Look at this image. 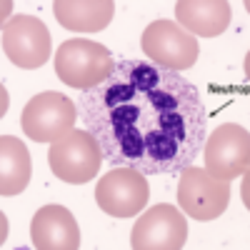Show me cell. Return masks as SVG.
Listing matches in <instances>:
<instances>
[{
	"label": "cell",
	"mask_w": 250,
	"mask_h": 250,
	"mask_svg": "<svg viewBox=\"0 0 250 250\" xmlns=\"http://www.w3.org/2000/svg\"><path fill=\"white\" fill-rule=\"evenodd\" d=\"M78 115L113 168L173 175L205 148L200 90L175 70L123 58L105 83L80 93Z\"/></svg>",
	"instance_id": "1"
},
{
	"label": "cell",
	"mask_w": 250,
	"mask_h": 250,
	"mask_svg": "<svg viewBox=\"0 0 250 250\" xmlns=\"http://www.w3.org/2000/svg\"><path fill=\"white\" fill-rule=\"evenodd\" d=\"M115 68L113 53L88 38H70L55 50V75L75 90H93Z\"/></svg>",
	"instance_id": "2"
},
{
	"label": "cell",
	"mask_w": 250,
	"mask_h": 250,
	"mask_svg": "<svg viewBox=\"0 0 250 250\" xmlns=\"http://www.w3.org/2000/svg\"><path fill=\"white\" fill-rule=\"evenodd\" d=\"M75 118H78L75 103L62 93L48 90L28 100V105L23 108L20 125H23V133L30 140L53 145L73 133Z\"/></svg>",
	"instance_id": "3"
},
{
	"label": "cell",
	"mask_w": 250,
	"mask_h": 250,
	"mask_svg": "<svg viewBox=\"0 0 250 250\" xmlns=\"http://www.w3.org/2000/svg\"><path fill=\"white\" fill-rule=\"evenodd\" d=\"M143 53L150 58V62L168 70H188L195 65L200 55L198 38L190 35L185 28H180L173 20H155L143 30L140 38Z\"/></svg>",
	"instance_id": "4"
},
{
	"label": "cell",
	"mask_w": 250,
	"mask_h": 250,
	"mask_svg": "<svg viewBox=\"0 0 250 250\" xmlns=\"http://www.w3.org/2000/svg\"><path fill=\"white\" fill-rule=\"evenodd\" d=\"M103 160H105V155H103L98 140L88 130H73L62 140L53 143L48 150V163L55 178L73 185L93 180Z\"/></svg>",
	"instance_id": "5"
},
{
	"label": "cell",
	"mask_w": 250,
	"mask_h": 250,
	"mask_svg": "<svg viewBox=\"0 0 250 250\" xmlns=\"http://www.w3.org/2000/svg\"><path fill=\"white\" fill-rule=\"evenodd\" d=\"M205 170L230 183L250 170V133L238 123H223L210 133L203 148Z\"/></svg>",
	"instance_id": "6"
},
{
	"label": "cell",
	"mask_w": 250,
	"mask_h": 250,
	"mask_svg": "<svg viewBox=\"0 0 250 250\" xmlns=\"http://www.w3.org/2000/svg\"><path fill=\"white\" fill-rule=\"evenodd\" d=\"M53 50L50 30L35 15H15L3 25V53L13 65L35 70L45 65Z\"/></svg>",
	"instance_id": "7"
},
{
	"label": "cell",
	"mask_w": 250,
	"mask_h": 250,
	"mask_svg": "<svg viewBox=\"0 0 250 250\" xmlns=\"http://www.w3.org/2000/svg\"><path fill=\"white\" fill-rule=\"evenodd\" d=\"M230 203V185L213 178L208 170L188 168L180 173L178 183V205L193 220H215L225 213Z\"/></svg>",
	"instance_id": "8"
},
{
	"label": "cell",
	"mask_w": 250,
	"mask_h": 250,
	"mask_svg": "<svg viewBox=\"0 0 250 250\" xmlns=\"http://www.w3.org/2000/svg\"><path fill=\"white\" fill-rule=\"evenodd\" d=\"M188 240V223L175 205L158 203L145 210L130 230L133 250H183Z\"/></svg>",
	"instance_id": "9"
},
{
	"label": "cell",
	"mask_w": 250,
	"mask_h": 250,
	"mask_svg": "<svg viewBox=\"0 0 250 250\" xmlns=\"http://www.w3.org/2000/svg\"><path fill=\"white\" fill-rule=\"evenodd\" d=\"M150 188L143 173L130 168H113L95 185V203L113 218H133L148 203Z\"/></svg>",
	"instance_id": "10"
},
{
	"label": "cell",
	"mask_w": 250,
	"mask_h": 250,
	"mask_svg": "<svg viewBox=\"0 0 250 250\" xmlns=\"http://www.w3.org/2000/svg\"><path fill=\"white\" fill-rule=\"evenodd\" d=\"M30 240L35 250H78L80 228L68 208L43 205L30 220Z\"/></svg>",
	"instance_id": "11"
},
{
	"label": "cell",
	"mask_w": 250,
	"mask_h": 250,
	"mask_svg": "<svg viewBox=\"0 0 250 250\" xmlns=\"http://www.w3.org/2000/svg\"><path fill=\"white\" fill-rule=\"evenodd\" d=\"M233 10L223 0H180L175 3V20L190 35L215 38L228 30Z\"/></svg>",
	"instance_id": "12"
},
{
	"label": "cell",
	"mask_w": 250,
	"mask_h": 250,
	"mask_svg": "<svg viewBox=\"0 0 250 250\" xmlns=\"http://www.w3.org/2000/svg\"><path fill=\"white\" fill-rule=\"evenodd\" d=\"M53 13L65 30L98 33L110 25L115 3H110V0H88V3H83V0H55Z\"/></svg>",
	"instance_id": "13"
},
{
	"label": "cell",
	"mask_w": 250,
	"mask_h": 250,
	"mask_svg": "<svg viewBox=\"0 0 250 250\" xmlns=\"http://www.w3.org/2000/svg\"><path fill=\"white\" fill-rule=\"evenodd\" d=\"M0 168H3V173H0V193L18 195L25 190L30 183L33 163L23 140H18L13 135L0 138Z\"/></svg>",
	"instance_id": "14"
},
{
	"label": "cell",
	"mask_w": 250,
	"mask_h": 250,
	"mask_svg": "<svg viewBox=\"0 0 250 250\" xmlns=\"http://www.w3.org/2000/svg\"><path fill=\"white\" fill-rule=\"evenodd\" d=\"M240 198L245 203V208L250 210V170L243 175V185H240Z\"/></svg>",
	"instance_id": "15"
},
{
	"label": "cell",
	"mask_w": 250,
	"mask_h": 250,
	"mask_svg": "<svg viewBox=\"0 0 250 250\" xmlns=\"http://www.w3.org/2000/svg\"><path fill=\"white\" fill-rule=\"evenodd\" d=\"M245 78H248V83H250V50H248V55H245Z\"/></svg>",
	"instance_id": "16"
},
{
	"label": "cell",
	"mask_w": 250,
	"mask_h": 250,
	"mask_svg": "<svg viewBox=\"0 0 250 250\" xmlns=\"http://www.w3.org/2000/svg\"><path fill=\"white\" fill-rule=\"evenodd\" d=\"M245 8H248V13H250V0H248V3H245Z\"/></svg>",
	"instance_id": "17"
}]
</instances>
